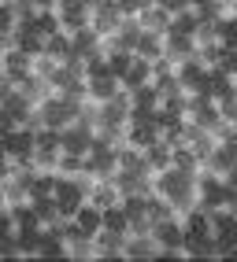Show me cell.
Wrapping results in <instances>:
<instances>
[{
	"mask_svg": "<svg viewBox=\"0 0 237 262\" xmlns=\"http://www.w3.org/2000/svg\"><path fill=\"white\" fill-rule=\"evenodd\" d=\"M0 211H8V203H4V192H0Z\"/></svg>",
	"mask_w": 237,
	"mask_h": 262,
	"instance_id": "816d5d0a",
	"label": "cell"
},
{
	"mask_svg": "<svg viewBox=\"0 0 237 262\" xmlns=\"http://www.w3.org/2000/svg\"><path fill=\"white\" fill-rule=\"evenodd\" d=\"M0 74H8L11 81H23L26 74H30V56L26 52H19V48H4L0 52Z\"/></svg>",
	"mask_w": 237,
	"mask_h": 262,
	"instance_id": "4fadbf2b",
	"label": "cell"
},
{
	"mask_svg": "<svg viewBox=\"0 0 237 262\" xmlns=\"http://www.w3.org/2000/svg\"><path fill=\"white\" fill-rule=\"evenodd\" d=\"M118 19H123L118 0H93V8H89V30L96 33V37H108V33H115Z\"/></svg>",
	"mask_w": 237,
	"mask_h": 262,
	"instance_id": "52a82bcc",
	"label": "cell"
},
{
	"mask_svg": "<svg viewBox=\"0 0 237 262\" xmlns=\"http://www.w3.org/2000/svg\"><path fill=\"white\" fill-rule=\"evenodd\" d=\"M56 159H60V148L33 144V166H37V170H56Z\"/></svg>",
	"mask_w": 237,
	"mask_h": 262,
	"instance_id": "ab89813d",
	"label": "cell"
},
{
	"mask_svg": "<svg viewBox=\"0 0 237 262\" xmlns=\"http://www.w3.org/2000/svg\"><path fill=\"white\" fill-rule=\"evenodd\" d=\"M123 258H130V262H141V258H160V244L152 240V233H145V236L126 233V240H123Z\"/></svg>",
	"mask_w": 237,
	"mask_h": 262,
	"instance_id": "30bf717a",
	"label": "cell"
},
{
	"mask_svg": "<svg viewBox=\"0 0 237 262\" xmlns=\"http://www.w3.org/2000/svg\"><path fill=\"white\" fill-rule=\"evenodd\" d=\"M160 52H163V37H156V33H145V30H141L137 45H133V56H141V59H160Z\"/></svg>",
	"mask_w": 237,
	"mask_h": 262,
	"instance_id": "4dcf8cb0",
	"label": "cell"
},
{
	"mask_svg": "<svg viewBox=\"0 0 237 262\" xmlns=\"http://www.w3.org/2000/svg\"><path fill=\"white\" fill-rule=\"evenodd\" d=\"M200 26V15L193 8H185V11H174L171 15V26H167V33H182V37H193V30Z\"/></svg>",
	"mask_w": 237,
	"mask_h": 262,
	"instance_id": "484cf974",
	"label": "cell"
},
{
	"mask_svg": "<svg viewBox=\"0 0 237 262\" xmlns=\"http://www.w3.org/2000/svg\"><path fill=\"white\" fill-rule=\"evenodd\" d=\"M93 52H100V37H96V33H93L89 26L74 30V33H71V56L86 59V56H93Z\"/></svg>",
	"mask_w": 237,
	"mask_h": 262,
	"instance_id": "cb8c5ba5",
	"label": "cell"
},
{
	"mask_svg": "<svg viewBox=\"0 0 237 262\" xmlns=\"http://www.w3.org/2000/svg\"><path fill=\"white\" fill-rule=\"evenodd\" d=\"M86 203H93V207H111V203H118V188L111 185V178H93L89 181V188H86Z\"/></svg>",
	"mask_w": 237,
	"mask_h": 262,
	"instance_id": "9a60e30c",
	"label": "cell"
},
{
	"mask_svg": "<svg viewBox=\"0 0 237 262\" xmlns=\"http://www.w3.org/2000/svg\"><path fill=\"white\" fill-rule=\"evenodd\" d=\"M0 155H4V148H0Z\"/></svg>",
	"mask_w": 237,
	"mask_h": 262,
	"instance_id": "db71d44e",
	"label": "cell"
},
{
	"mask_svg": "<svg viewBox=\"0 0 237 262\" xmlns=\"http://www.w3.org/2000/svg\"><path fill=\"white\" fill-rule=\"evenodd\" d=\"M89 144H93V129L78 126V122H71V126L60 129V151H67V155H86Z\"/></svg>",
	"mask_w": 237,
	"mask_h": 262,
	"instance_id": "ba28073f",
	"label": "cell"
},
{
	"mask_svg": "<svg viewBox=\"0 0 237 262\" xmlns=\"http://www.w3.org/2000/svg\"><path fill=\"white\" fill-rule=\"evenodd\" d=\"M123 85H118V78L115 74H108V71H96V74H86V100H93V103H104V100H111Z\"/></svg>",
	"mask_w": 237,
	"mask_h": 262,
	"instance_id": "9c48e42d",
	"label": "cell"
},
{
	"mask_svg": "<svg viewBox=\"0 0 237 262\" xmlns=\"http://www.w3.org/2000/svg\"><path fill=\"white\" fill-rule=\"evenodd\" d=\"M100 229H111V233H126V214H123V207L111 203L100 211Z\"/></svg>",
	"mask_w": 237,
	"mask_h": 262,
	"instance_id": "e575fe53",
	"label": "cell"
},
{
	"mask_svg": "<svg viewBox=\"0 0 237 262\" xmlns=\"http://www.w3.org/2000/svg\"><path fill=\"white\" fill-rule=\"evenodd\" d=\"M152 240L160 244V258H182V222L178 218H163V222H152Z\"/></svg>",
	"mask_w": 237,
	"mask_h": 262,
	"instance_id": "277c9868",
	"label": "cell"
},
{
	"mask_svg": "<svg viewBox=\"0 0 237 262\" xmlns=\"http://www.w3.org/2000/svg\"><path fill=\"white\" fill-rule=\"evenodd\" d=\"M45 52H48V56H52V59H67V56H71V33H52V37H45Z\"/></svg>",
	"mask_w": 237,
	"mask_h": 262,
	"instance_id": "d590c367",
	"label": "cell"
},
{
	"mask_svg": "<svg viewBox=\"0 0 237 262\" xmlns=\"http://www.w3.org/2000/svg\"><path fill=\"white\" fill-rule=\"evenodd\" d=\"M171 166L182 170V173H200V159H196L189 148H182V144L171 148Z\"/></svg>",
	"mask_w": 237,
	"mask_h": 262,
	"instance_id": "1f68e13d",
	"label": "cell"
},
{
	"mask_svg": "<svg viewBox=\"0 0 237 262\" xmlns=\"http://www.w3.org/2000/svg\"><path fill=\"white\" fill-rule=\"evenodd\" d=\"M208 229H211V236H233L237 233L233 207H211L208 211Z\"/></svg>",
	"mask_w": 237,
	"mask_h": 262,
	"instance_id": "d6986e66",
	"label": "cell"
},
{
	"mask_svg": "<svg viewBox=\"0 0 237 262\" xmlns=\"http://www.w3.org/2000/svg\"><path fill=\"white\" fill-rule=\"evenodd\" d=\"M123 240H126V233L100 229V233L93 236V251H96V258H123Z\"/></svg>",
	"mask_w": 237,
	"mask_h": 262,
	"instance_id": "ac0fdd59",
	"label": "cell"
},
{
	"mask_svg": "<svg viewBox=\"0 0 237 262\" xmlns=\"http://www.w3.org/2000/svg\"><path fill=\"white\" fill-rule=\"evenodd\" d=\"M89 173H74V178H56V188H52V200H56V211L60 218H74V211L86 203V188H89Z\"/></svg>",
	"mask_w": 237,
	"mask_h": 262,
	"instance_id": "7a4b0ae2",
	"label": "cell"
},
{
	"mask_svg": "<svg viewBox=\"0 0 237 262\" xmlns=\"http://www.w3.org/2000/svg\"><path fill=\"white\" fill-rule=\"evenodd\" d=\"M56 178H60L56 170H37V173H33V185H30V196H52Z\"/></svg>",
	"mask_w": 237,
	"mask_h": 262,
	"instance_id": "74e56055",
	"label": "cell"
},
{
	"mask_svg": "<svg viewBox=\"0 0 237 262\" xmlns=\"http://www.w3.org/2000/svg\"><path fill=\"white\" fill-rule=\"evenodd\" d=\"M137 37H141V26H137V19H133V15H123V19H118V26H115V33H111L115 48H118V52H133Z\"/></svg>",
	"mask_w": 237,
	"mask_h": 262,
	"instance_id": "ffe728a7",
	"label": "cell"
},
{
	"mask_svg": "<svg viewBox=\"0 0 237 262\" xmlns=\"http://www.w3.org/2000/svg\"><path fill=\"white\" fill-rule=\"evenodd\" d=\"M200 93L211 96V100H219V96L233 93V74L219 71V67H208V71H204V85H200Z\"/></svg>",
	"mask_w": 237,
	"mask_h": 262,
	"instance_id": "2e32d148",
	"label": "cell"
},
{
	"mask_svg": "<svg viewBox=\"0 0 237 262\" xmlns=\"http://www.w3.org/2000/svg\"><path fill=\"white\" fill-rule=\"evenodd\" d=\"M200 170H204V173H215V178L233 173V170H237V148H233V141H215L211 151L200 159Z\"/></svg>",
	"mask_w": 237,
	"mask_h": 262,
	"instance_id": "8992f818",
	"label": "cell"
},
{
	"mask_svg": "<svg viewBox=\"0 0 237 262\" xmlns=\"http://www.w3.org/2000/svg\"><path fill=\"white\" fill-rule=\"evenodd\" d=\"M0 4H4V0H0Z\"/></svg>",
	"mask_w": 237,
	"mask_h": 262,
	"instance_id": "11a10c76",
	"label": "cell"
},
{
	"mask_svg": "<svg viewBox=\"0 0 237 262\" xmlns=\"http://www.w3.org/2000/svg\"><path fill=\"white\" fill-rule=\"evenodd\" d=\"M11 30H15V15L8 4H0V37H11Z\"/></svg>",
	"mask_w": 237,
	"mask_h": 262,
	"instance_id": "ee69618b",
	"label": "cell"
},
{
	"mask_svg": "<svg viewBox=\"0 0 237 262\" xmlns=\"http://www.w3.org/2000/svg\"><path fill=\"white\" fill-rule=\"evenodd\" d=\"M33 11H56V0H26Z\"/></svg>",
	"mask_w": 237,
	"mask_h": 262,
	"instance_id": "c3c4849f",
	"label": "cell"
},
{
	"mask_svg": "<svg viewBox=\"0 0 237 262\" xmlns=\"http://www.w3.org/2000/svg\"><path fill=\"white\" fill-rule=\"evenodd\" d=\"M15 89H19L30 103H41L45 96H52V81H45V78H37V74H26L23 81H15Z\"/></svg>",
	"mask_w": 237,
	"mask_h": 262,
	"instance_id": "603a6c76",
	"label": "cell"
},
{
	"mask_svg": "<svg viewBox=\"0 0 237 262\" xmlns=\"http://www.w3.org/2000/svg\"><path fill=\"white\" fill-rule=\"evenodd\" d=\"M0 192H4V203H8V207H15V203H26V200H30V188H26L19 178H15V173H11L8 181H0Z\"/></svg>",
	"mask_w": 237,
	"mask_h": 262,
	"instance_id": "d6a6232c",
	"label": "cell"
},
{
	"mask_svg": "<svg viewBox=\"0 0 237 262\" xmlns=\"http://www.w3.org/2000/svg\"><path fill=\"white\" fill-rule=\"evenodd\" d=\"M163 59L182 63V59H193L196 56V41L193 37H182V33H163Z\"/></svg>",
	"mask_w": 237,
	"mask_h": 262,
	"instance_id": "7c38bea8",
	"label": "cell"
},
{
	"mask_svg": "<svg viewBox=\"0 0 237 262\" xmlns=\"http://www.w3.org/2000/svg\"><path fill=\"white\" fill-rule=\"evenodd\" d=\"M182 258H215V236H185L182 240Z\"/></svg>",
	"mask_w": 237,
	"mask_h": 262,
	"instance_id": "7402d4cb",
	"label": "cell"
},
{
	"mask_svg": "<svg viewBox=\"0 0 237 262\" xmlns=\"http://www.w3.org/2000/svg\"><path fill=\"white\" fill-rule=\"evenodd\" d=\"M56 173H63V178H74V173H82V155H67V151H60Z\"/></svg>",
	"mask_w": 237,
	"mask_h": 262,
	"instance_id": "7bdbcfd3",
	"label": "cell"
},
{
	"mask_svg": "<svg viewBox=\"0 0 237 262\" xmlns=\"http://www.w3.org/2000/svg\"><path fill=\"white\" fill-rule=\"evenodd\" d=\"M30 211L37 214V222H41V225L60 222V211H56V200H52V196H30Z\"/></svg>",
	"mask_w": 237,
	"mask_h": 262,
	"instance_id": "83f0119b",
	"label": "cell"
},
{
	"mask_svg": "<svg viewBox=\"0 0 237 262\" xmlns=\"http://www.w3.org/2000/svg\"><path fill=\"white\" fill-rule=\"evenodd\" d=\"M30 74H37V78H45V81H52V78L60 74V59H52L48 52H37V56L30 59Z\"/></svg>",
	"mask_w": 237,
	"mask_h": 262,
	"instance_id": "f1b7e54d",
	"label": "cell"
},
{
	"mask_svg": "<svg viewBox=\"0 0 237 262\" xmlns=\"http://www.w3.org/2000/svg\"><path fill=\"white\" fill-rule=\"evenodd\" d=\"M15 244H19V258L37 255V244H41V225H37V229H15Z\"/></svg>",
	"mask_w": 237,
	"mask_h": 262,
	"instance_id": "836d02e7",
	"label": "cell"
},
{
	"mask_svg": "<svg viewBox=\"0 0 237 262\" xmlns=\"http://www.w3.org/2000/svg\"><path fill=\"white\" fill-rule=\"evenodd\" d=\"M11 89H15V81H11L8 74H0V103H4V96H8Z\"/></svg>",
	"mask_w": 237,
	"mask_h": 262,
	"instance_id": "681fc988",
	"label": "cell"
},
{
	"mask_svg": "<svg viewBox=\"0 0 237 262\" xmlns=\"http://www.w3.org/2000/svg\"><path fill=\"white\" fill-rule=\"evenodd\" d=\"M152 141H160V122H156V111L130 107V118H126V144H133V148H148Z\"/></svg>",
	"mask_w": 237,
	"mask_h": 262,
	"instance_id": "3957f363",
	"label": "cell"
},
{
	"mask_svg": "<svg viewBox=\"0 0 237 262\" xmlns=\"http://www.w3.org/2000/svg\"><path fill=\"white\" fill-rule=\"evenodd\" d=\"M215 111H219V118L237 122V89L226 93V96H219V100H215Z\"/></svg>",
	"mask_w": 237,
	"mask_h": 262,
	"instance_id": "b9f144b4",
	"label": "cell"
},
{
	"mask_svg": "<svg viewBox=\"0 0 237 262\" xmlns=\"http://www.w3.org/2000/svg\"><path fill=\"white\" fill-rule=\"evenodd\" d=\"M148 218L152 222H163V218H174V207L167 203L163 196H156V192H152L148 196Z\"/></svg>",
	"mask_w": 237,
	"mask_h": 262,
	"instance_id": "60d3db41",
	"label": "cell"
},
{
	"mask_svg": "<svg viewBox=\"0 0 237 262\" xmlns=\"http://www.w3.org/2000/svg\"><path fill=\"white\" fill-rule=\"evenodd\" d=\"M148 196H152V192H148ZM148 196H137V192H133V196H118V207H123L126 222H130V218L148 214Z\"/></svg>",
	"mask_w": 237,
	"mask_h": 262,
	"instance_id": "8d00e7d4",
	"label": "cell"
},
{
	"mask_svg": "<svg viewBox=\"0 0 237 262\" xmlns=\"http://www.w3.org/2000/svg\"><path fill=\"white\" fill-rule=\"evenodd\" d=\"M219 4H223V8H233V0H219Z\"/></svg>",
	"mask_w": 237,
	"mask_h": 262,
	"instance_id": "f5cc1de1",
	"label": "cell"
},
{
	"mask_svg": "<svg viewBox=\"0 0 237 262\" xmlns=\"http://www.w3.org/2000/svg\"><path fill=\"white\" fill-rule=\"evenodd\" d=\"M152 81V59H141V56H133L130 67H126V74L118 78V85L123 89H141V85Z\"/></svg>",
	"mask_w": 237,
	"mask_h": 262,
	"instance_id": "e0dca14e",
	"label": "cell"
},
{
	"mask_svg": "<svg viewBox=\"0 0 237 262\" xmlns=\"http://www.w3.org/2000/svg\"><path fill=\"white\" fill-rule=\"evenodd\" d=\"M130 93V103L133 107H141V111H156V103H160V93H156V85H141V89H126Z\"/></svg>",
	"mask_w": 237,
	"mask_h": 262,
	"instance_id": "f546056e",
	"label": "cell"
},
{
	"mask_svg": "<svg viewBox=\"0 0 237 262\" xmlns=\"http://www.w3.org/2000/svg\"><path fill=\"white\" fill-rule=\"evenodd\" d=\"M0 258H19V244H15V233H11V236H0Z\"/></svg>",
	"mask_w": 237,
	"mask_h": 262,
	"instance_id": "f6af8a7d",
	"label": "cell"
},
{
	"mask_svg": "<svg viewBox=\"0 0 237 262\" xmlns=\"http://www.w3.org/2000/svg\"><path fill=\"white\" fill-rule=\"evenodd\" d=\"M15 233V222H11V214L8 211H0V236H11Z\"/></svg>",
	"mask_w": 237,
	"mask_h": 262,
	"instance_id": "bcb514c9",
	"label": "cell"
},
{
	"mask_svg": "<svg viewBox=\"0 0 237 262\" xmlns=\"http://www.w3.org/2000/svg\"><path fill=\"white\" fill-rule=\"evenodd\" d=\"M133 19H137V26H141L145 33H156V37H163L167 26H171V11L160 8V4H148V8H141L137 15H133Z\"/></svg>",
	"mask_w": 237,
	"mask_h": 262,
	"instance_id": "8fae6325",
	"label": "cell"
},
{
	"mask_svg": "<svg viewBox=\"0 0 237 262\" xmlns=\"http://www.w3.org/2000/svg\"><path fill=\"white\" fill-rule=\"evenodd\" d=\"M0 107H4L8 115H11V122H15V126H26V122H30V115H33V103L19 93V89H11L8 96H4V103H0Z\"/></svg>",
	"mask_w": 237,
	"mask_h": 262,
	"instance_id": "44dd1931",
	"label": "cell"
},
{
	"mask_svg": "<svg viewBox=\"0 0 237 262\" xmlns=\"http://www.w3.org/2000/svg\"><path fill=\"white\" fill-rule=\"evenodd\" d=\"M33 30H37L41 37H52V33H60V15L56 11H37L33 15Z\"/></svg>",
	"mask_w": 237,
	"mask_h": 262,
	"instance_id": "f35d334b",
	"label": "cell"
},
{
	"mask_svg": "<svg viewBox=\"0 0 237 262\" xmlns=\"http://www.w3.org/2000/svg\"><path fill=\"white\" fill-rule=\"evenodd\" d=\"M204 71H208V67H200L196 59L174 63V78L182 85V93H200V85H204Z\"/></svg>",
	"mask_w": 237,
	"mask_h": 262,
	"instance_id": "5bb4252c",
	"label": "cell"
},
{
	"mask_svg": "<svg viewBox=\"0 0 237 262\" xmlns=\"http://www.w3.org/2000/svg\"><path fill=\"white\" fill-rule=\"evenodd\" d=\"M152 192L174 207V218H182L185 211L196 207V173H182L174 166H163L152 173Z\"/></svg>",
	"mask_w": 237,
	"mask_h": 262,
	"instance_id": "6da1fadb",
	"label": "cell"
},
{
	"mask_svg": "<svg viewBox=\"0 0 237 262\" xmlns=\"http://www.w3.org/2000/svg\"><path fill=\"white\" fill-rule=\"evenodd\" d=\"M11 173H15V163L8 159V155H0V181H8Z\"/></svg>",
	"mask_w": 237,
	"mask_h": 262,
	"instance_id": "7dc6e473",
	"label": "cell"
},
{
	"mask_svg": "<svg viewBox=\"0 0 237 262\" xmlns=\"http://www.w3.org/2000/svg\"><path fill=\"white\" fill-rule=\"evenodd\" d=\"M141 151H145V163L152 166V173L163 170V166H171V144H167V141H152V144L141 148Z\"/></svg>",
	"mask_w": 237,
	"mask_h": 262,
	"instance_id": "4316f807",
	"label": "cell"
},
{
	"mask_svg": "<svg viewBox=\"0 0 237 262\" xmlns=\"http://www.w3.org/2000/svg\"><path fill=\"white\" fill-rule=\"evenodd\" d=\"M74 225L86 236H96L100 233V207H93V203H82L78 211H74Z\"/></svg>",
	"mask_w": 237,
	"mask_h": 262,
	"instance_id": "d4e9b609",
	"label": "cell"
},
{
	"mask_svg": "<svg viewBox=\"0 0 237 262\" xmlns=\"http://www.w3.org/2000/svg\"><path fill=\"white\" fill-rule=\"evenodd\" d=\"M4 48H11V37H0V52H4Z\"/></svg>",
	"mask_w": 237,
	"mask_h": 262,
	"instance_id": "f907efd6",
	"label": "cell"
},
{
	"mask_svg": "<svg viewBox=\"0 0 237 262\" xmlns=\"http://www.w3.org/2000/svg\"><path fill=\"white\" fill-rule=\"evenodd\" d=\"M0 148L15 166H33V129L15 126L8 137H0Z\"/></svg>",
	"mask_w": 237,
	"mask_h": 262,
	"instance_id": "5b68a950",
	"label": "cell"
}]
</instances>
